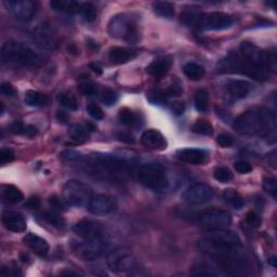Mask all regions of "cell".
<instances>
[{
	"instance_id": "1",
	"label": "cell",
	"mask_w": 277,
	"mask_h": 277,
	"mask_svg": "<svg viewBox=\"0 0 277 277\" xmlns=\"http://www.w3.org/2000/svg\"><path fill=\"white\" fill-rule=\"evenodd\" d=\"M219 72L244 74L257 80H265L269 76L267 52L260 51L251 44L241 45L239 51L233 52L218 64Z\"/></svg>"
},
{
	"instance_id": "2",
	"label": "cell",
	"mask_w": 277,
	"mask_h": 277,
	"mask_svg": "<svg viewBox=\"0 0 277 277\" xmlns=\"http://www.w3.org/2000/svg\"><path fill=\"white\" fill-rule=\"evenodd\" d=\"M197 247L217 260L242 255V244L239 236L224 229L210 231L209 234L197 241Z\"/></svg>"
},
{
	"instance_id": "3",
	"label": "cell",
	"mask_w": 277,
	"mask_h": 277,
	"mask_svg": "<svg viewBox=\"0 0 277 277\" xmlns=\"http://www.w3.org/2000/svg\"><path fill=\"white\" fill-rule=\"evenodd\" d=\"M234 129L240 135L275 138L276 119L267 108H252L234 120Z\"/></svg>"
},
{
	"instance_id": "4",
	"label": "cell",
	"mask_w": 277,
	"mask_h": 277,
	"mask_svg": "<svg viewBox=\"0 0 277 277\" xmlns=\"http://www.w3.org/2000/svg\"><path fill=\"white\" fill-rule=\"evenodd\" d=\"M1 60L3 64L24 67V68H37L44 65L45 56L27 46L15 40L4 43L1 48Z\"/></svg>"
},
{
	"instance_id": "5",
	"label": "cell",
	"mask_w": 277,
	"mask_h": 277,
	"mask_svg": "<svg viewBox=\"0 0 277 277\" xmlns=\"http://www.w3.org/2000/svg\"><path fill=\"white\" fill-rule=\"evenodd\" d=\"M107 31L111 37L123 39L129 44H137L141 38L137 17L130 13H119L112 17Z\"/></svg>"
},
{
	"instance_id": "6",
	"label": "cell",
	"mask_w": 277,
	"mask_h": 277,
	"mask_svg": "<svg viewBox=\"0 0 277 277\" xmlns=\"http://www.w3.org/2000/svg\"><path fill=\"white\" fill-rule=\"evenodd\" d=\"M138 180L143 186L153 190H161L168 186V178L164 167L157 164H144L137 171Z\"/></svg>"
},
{
	"instance_id": "7",
	"label": "cell",
	"mask_w": 277,
	"mask_h": 277,
	"mask_svg": "<svg viewBox=\"0 0 277 277\" xmlns=\"http://www.w3.org/2000/svg\"><path fill=\"white\" fill-rule=\"evenodd\" d=\"M92 196L91 188L79 180H68L62 189L64 203L72 207H83L89 203Z\"/></svg>"
},
{
	"instance_id": "8",
	"label": "cell",
	"mask_w": 277,
	"mask_h": 277,
	"mask_svg": "<svg viewBox=\"0 0 277 277\" xmlns=\"http://www.w3.org/2000/svg\"><path fill=\"white\" fill-rule=\"evenodd\" d=\"M107 249L106 238L84 239L83 241H72L71 250L77 258L84 261H93L100 258Z\"/></svg>"
},
{
	"instance_id": "9",
	"label": "cell",
	"mask_w": 277,
	"mask_h": 277,
	"mask_svg": "<svg viewBox=\"0 0 277 277\" xmlns=\"http://www.w3.org/2000/svg\"><path fill=\"white\" fill-rule=\"evenodd\" d=\"M196 219L200 227L208 231L222 230L230 227L232 223V217L230 212L219 208H209L200 211Z\"/></svg>"
},
{
	"instance_id": "10",
	"label": "cell",
	"mask_w": 277,
	"mask_h": 277,
	"mask_svg": "<svg viewBox=\"0 0 277 277\" xmlns=\"http://www.w3.org/2000/svg\"><path fill=\"white\" fill-rule=\"evenodd\" d=\"M106 264L113 272H130L138 268L136 257L126 248H116L106 256Z\"/></svg>"
},
{
	"instance_id": "11",
	"label": "cell",
	"mask_w": 277,
	"mask_h": 277,
	"mask_svg": "<svg viewBox=\"0 0 277 277\" xmlns=\"http://www.w3.org/2000/svg\"><path fill=\"white\" fill-rule=\"evenodd\" d=\"M213 196L212 188L205 183H196L184 189L181 198L189 206H201L209 203Z\"/></svg>"
},
{
	"instance_id": "12",
	"label": "cell",
	"mask_w": 277,
	"mask_h": 277,
	"mask_svg": "<svg viewBox=\"0 0 277 277\" xmlns=\"http://www.w3.org/2000/svg\"><path fill=\"white\" fill-rule=\"evenodd\" d=\"M74 232L83 239H101L106 238V229L99 221L83 219L74 225Z\"/></svg>"
},
{
	"instance_id": "13",
	"label": "cell",
	"mask_w": 277,
	"mask_h": 277,
	"mask_svg": "<svg viewBox=\"0 0 277 277\" xmlns=\"http://www.w3.org/2000/svg\"><path fill=\"white\" fill-rule=\"evenodd\" d=\"M33 37L35 43L45 50H55L60 45L59 36L48 23H43L35 28Z\"/></svg>"
},
{
	"instance_id": "14",
	"label": "cell",
	"mask_w": 277,
	"mask_h": 277,
	"mask_svg": "<svg viewBox=\"0 0 277 277\" xmlns=\"http://www.w3.org/2000/svg\"><path fill=\"white\" fill-rule=\"evenodd\" d=\"M3 4L15 19L22 22L33 20L37 13V4L32 0H5Z\"/></svg>"
},
{
	"instance_id": "15",
	"label": "cell",
	"mask_w": 277,
	"mask_h": 277,
	"mask_svg": "<svg viewBox=\"0 0 277 277\" xmlns=\"http://www.w3.org/2000/svg\"><path fill=\"white\" fill-rule=\"evenodd\" d=\"M117 200L112 195L108 194H95L92 195L87 204V209L92 215L103 216L112 213L117 209Z\"/></svg>"
},
{
	"instance_id": "16",
	"label": "cell",
	"mask_w": 277,
	"mask_h": 277,
	"mask_svg": "<svg viewBox=\"0 0 277 277\" xmlns=\"http://www.w3.org/2000/svg\"><path fill=\"white\" fill-rule=\"evenodd\" d=\"M233 25L232 16L223 12H211L203 15L199 26L205 31H223Z\"/></svg>"
},
{
	"instance_id": "17",
	"label": "cell",
	"mask_w": 277,
	"mask_h": 277,
	"mask_svg": "<svg viewBox=\"0 0 277 277\" xmlns=\"http://www.w3.org/2000/svg\"><path fill=\"white\" fill-rule=\"evenodd\" d=\"M1 221L2 224L4 225V228L9 230L10 232H13V233H22L24 232V231H26L27 228L25 218L17 211H12V210L3 211Z\"/></svg>"
},
{
	"instance_id": "18",
	"label": "cell",
	"mask_w": 277,
	"mask_h": 277,
	"mask_svg": "<svg viewBox=\"0 0 277 277\" xmlns=\"http://www.w3.org/2000/svg\"><path fill=\"white\" fill-rule=\"evenodd\" d=\"M178 158L189 165H203L208 159V154L201 148H182L177 153Z\"/></svg>"
},
{
	"instance_id": "19",
	"label": "cell",
	"mask_w": 277,
	"mask_h": 277,
	"mask_svg": "<svg viewBox=\"0 0 277 277\" xmlns=\"http://www.w3.org/2000/svg\"><path fill=\"white\" fill-rule=\"evenodd\" d=\"M23 241H24V245L26 247L30 248L34 253H36L39 257H46L50 250V246L47 240L34 233L27 234L25 237L23 238Z\"/></svg>"
},
{
	"instance_id": "20",
	"label": "cell",
	"mask_w": 277,
	"mask_h": 277,
	"mask_svg": "<svg viewBox=\"0 0 277 277\" xmlns=\"http://www.w3.org/2000/svg\"><path fill=\"white\" fill-rule=\"evenodd\" d=\"M227 91L230 96L234 100H241L250 93L251 85L246 80L232 79L227 84Z\"/></svg>"
},
{
	"instance_id": "21",
	"label": "cell",
	"mask_w": 277,
	"mask_h": 277,
	"mask_svg": "<svg viewBox=\"0 0 277 277\" xmlns=\"http://www.w3.org/2000/svg\"><path fill=\"white\" fill-rule=\"evenodd\" d=\"M141 142L144 146L152 149H164L167 147L165 137L155 129L144 131L141 137Z\"/></svg>"
},
{
	"instance_id": "22",
	"label": "cell",
	"mask_w": 277,
	"mask_h": 277,
	"mask_svg": "<svg viewBox=\"0 0 277 277\" xmlns=\"http://www.w3.org/2000/svg\"><path fill=\"white\" fill-rule=\"evenodd\" d=\"M51 8L57 12L67 14H80L82 13L83 3L73 1V0H53L50 2Z\"/></svg>"
},
{
	"instance_id": "23",
	"label": "cell",
	"mask_w": 277,
	"mask_h": 277,
	"mask_svg": "<svg viewBox=\"0 0 277 277\" xmlns=\"http://www.w3.org/2000/svg\"><path fill=\"white\" fill-rule=\"evenodd\" d=\"M172 65V59L170 56H159L155 59L147 67V72L153 76H163L168 73Z\"/></svg>"
},
{
	"instance_id": "24",
	"label": "cell",
	"mask_w": 277,
	"mask_h": 277,
	"mask_svg": "<svg viewBox=\"0 0 277 277\" xmlns=\"http://www.w3.org/2000/svg\"><path fill=\"white\" fill-rule=\"evenodd\" d=\"M137 56V53L135 51L126 49L123 47H114L109 50L108 57L114 64H125L128 63L129 61L134 60Z\"/></svg>"
},
{
	"instance_id": "25",
	"label": "cell",
	"mask_w": 277,
	"mask_h": 277,
	"mask_svg": "<svg viewBox=\"0 0 277 277\" xmlns=\"http://www.w3.org/2000/svg\"><path fill=\"white\" fill-rule=\"evenodd\" d=\"M203 15L204 14L201 13L200 8L196 7V5H189V7L184 8V10L181 12L180 20L186 26H194L197 24L199 25Z\"/></svg>"
},
{
	"instance_id": "26",
	"label": "cell",
	"mask_w": 277,
	"mask_h": 277,
	"mask_svg": "<svg viewBox=\"0 0 277 277\" xmlns=\"http://www.w3.org/2000/svg\"><path fill=\"white\" fill-rule=\"evenodd\" d=\"M194 276H219L220 273L217 270V268L213 267L208 262H196L192 268H190V272Z\"/></svg>"
},
{
	"instance_id": "27",
	"label": "cell",
	"mask_w": 277,
	"mask_h": 277,
	"mask_svg": "<svg viewBox=\"0 0 277 277\" xmlns=\"http://www.w3.org/2000/svg\"><path fill=\"white\" fill-rule=\"evenodd\" d=\"M25 103L33 107H42L47 105L48 97L42 92L28 90L25 93Z\"/></svg>"
},
{
	"instance_id": "28",
	"label": "cell",
	"mask_w": 277,
	"mask_h": 277,
	"mask_svg": "<svg viewBox=\"0 0 277 277\" xmlns=\"http://www.w3.org/2000/svg\"><path fill=\"white\" fill-rule=\"evenodd\" d=\"M2 197L10 204H17L24 199V194L14 185H4L2 188Z\"/></svg>"
},
{
	"instance_id": "29",
	"label": "cell",
	"mask_w": 277,
	"mask_h": 277,
	"mask_svg": "<svg viewBox=\"0 0 277 277\" xmlns=\"http://www.w3.org/2000/svg\"><path fill=\"white\" fill-rule=\"evenodd\" d=\"M183 72L188 79L196 82V80H200L204 77L205 68L201 65L197 64V63L189 62V63H187V64L184 65Z\"/></svg>"
},
{
	"instance_id": "30",
	"label": "cell",
	"mask_w": 277,
	"mask_h": 277,
	"mask_svg": "<svg viewBox=\"0 0 277 277\" xmlns=\"http://www.w3.org/2000/svg\"><path fill=\"white\" fill-rule=\"evenodd\" d=\"M154 12L166 19H171L175 16V5L171 2L167 1H156L153 3Z\"/></svg>"
},
{
	"instance_id": "31",
	"label": "cell",
	"mask_w": 277,
	"mask_h": 277,
	"mask_svg": "<svg viewBox=\"0 0 277 277\" xmlns=\"http://www.w3.org/2000/svg\"><path fill=\"white\" fill-rule=\"evenodd\" d=\"M194 104L198 112H207L208 106H209V93H208V91L205 89H199L196 91L194 95Z\"/></svg>"
},
{
	"instance_id": "32",
	"label": "cell",
	"mask_w": 277,
	"mask_h": 277,
	"mask_svg": "<svg viewBox=\"0 0 277 277\" xmlns=\"http://www.w3.org/2000/svg\"><path fill=\"white\" fill-rule=\"evenodd\" d=\"M223 197L225 201L233 208H235V209H240V208L244 207L245 204L244 199H242L240 194L238 192H236L235 189L232 188L225 189V192L223 193Z\"/></svg>"
},
{
	"instance_id": "33",
	"label": "cell",
	"mask_w": 277,
	"mask_h": 277,
	"mask_svg": "<svg viewBox=\"0 0 277 277\" xmlns=\"http://www.w3.org/2000/svg\"><path fill=\"white\" fill-rule=\"evenodd\" d=\"M88 129H86L83 125L75 124L71 128H69V137H71L74 141L77 142H84L88 138Z\"/></svg>"
},
{
	"instance_id": "34",
	"label": "cell",
	"mask_w": 277,
	"mask_h": 277,
	"mask_svg": "<svg viewBox=\"0 0 277 277\" xmlns=\"http://www.w3.org/2000/svg\"><path fill=\"white\" fill-rule=\"evenodd\" d=\"M57 100L62 106H64L65 108L69 109V111H77L78 109V102L73 94L71 93H60L57 96Z\"/></svg>"
},
{
	"instance_id": "35",
	"label": "cell",
	"mask_w": 277,
	"mask_h": 277,
	"mask_svg": "<svg viewBox=\"0 0 277 277\" xmlns=\"http://www.w3.org/2000/svg\"><path fill=\"white\" fill-rule=\"evenodd\" d=\"M193 132L197 135H201V136H212L213 134V128L211 124L209 121L207 120H197L196 123L193 125L192 127Z\"/></svg>"
},
{
	"instance_id": "36",
	"label": "cell",
	"mask_w": 277,
	"mask_h": 277,
	"mask_svg": "<svg viewBox=\"0 0 277 277\" xmlns=\"http://www.w3.org/2000/svg\"><path fill=\"white\" fill-rule=\"evenodd\" d=\"M213 178L220 183H228L233 180V173L227 167H218L213 171Z\"/></svg>"
},
{
	"instance_id": "37",
	"label": "cell",
	"mask_w": 277,
	"mask_h": 277,
	"mask_svg": "<svg viewBox=\"0 0 277 277\" xmlns=\"http://www.w3.org/2000/svg\"><path fill=\"white\" fill-rule=\"evenodd\" d=\"M80 14L84 16L85 21L91 23V22L95 21L96 16H97L96 8L90 2H85L82 5V13H80Z\"/></svg>"
},
{
	"instance_id": "38",
	"label": "cell",
	"mask_w": 277,
	"mask_h": 277,
	"mask_svg": "<svg viewBox=\"0 0 277 277\" xmlns=\"http://www.w3.org/2000/svg\"><path fill=\"white\" fill-rule=\"evenodd\" d=\"M44 219L47 221L49 224L53 225L54 228H63L65 225V221L64 219L61 218L59 215H56L54 212H45L43 215Z\"/></svg>"
},
{
	"instance_id": "39",
	"label": "cell",
	"mask_w": 277,
	"mask_h": 277,
	"mask_svg": "<svg viewBox=\"0 0 277 277\" xmlns=\"http://www.w3.org/2000/svg\"><path fill=\"white\" fill-rule=\"evenodd\" d=\"M118 100V95L116 92L112 89H104L102 91V94H101V101L105 104L106 106H112L114 105L115 103L117 102Z\"/></svg>"
},
{
	"instance_id": "40",
	"label": "cell",
	"mask_w": 277,
	"mask_h": 277,
	"mask_svg": "<svg viewBox=\"0 0 277 277\" xmlns=\"http://www.w3.org/2000/svg\"><path fill=\"white\" fill-rule=\"evenodd\" d=\"M118 119L123 125L130 126L135 123L136 116L129 108H121L118 113Z\"/></svg>"
},
{
	"instance_id": "41",
	"label": "cell",
	"mask_w": 277,
	"mask_h": 277,
	"mask_svg": "<svg viewBox=\"0 0 277 277\" xmlns=\"http://www.w3.org/2000/svg\"><path fill=\"white\" fill-rule=\"evenodd\" d=\"M263 188L265 192L272 196L273 199H276L277 186H276V180L274 178H271V177L264 178L263 179Z\"/></svg>"
},
{
	"instance_id": "42",
	"label": "cell",
	"mask_w": 277,
	"mask_h": 277,
	"mask_svg": "<svg viewBox=\"0 0 277 277\" xmlns=\"http://www.w3.org/2000/svg\"><path fill=\"white\" fill-rule=\"evenodd\" d=\"M87 112L90 115V117H92L95 120H101L104 118V113L102 111V108L96 105L94 103H90L87 106Z\"/></svg>"
},
{
	"instance_id": "43",
	"label": "cell",
	"mask_w": 277,
	"mask_h": 277,
	"mask_svg": "<svg viewBox=\"0 0 277 277\" xmlns=\"http://www.w3.org/2000/svg\"><path fill=\"white\" fill-rule=\"evenodd\" d=\"M235 170L237 171L240 175H247L252 171V166L250 163H248L246 160H238L236 161L234 165Z\"/></svg>"
},
{
	"instance_id": "44",
	"label": "cell",
	"mask_w": 277,
	"mask_h": 277,
	"mask_svg": "<svg viewBox=\"0 0 277 277\" xmlns=\"http://www.w3.org/2000/svg\"><path fill=\"white\" fill-rule=\"evenodd\" d=\"M246 222L252 228H259L261 225V217H260L257 212L249 211L246 216Z\"/></svg>"
},
{
	"instance_id": "45",
	"label": "cell",
	"mask_w": 277,
	"mask_h": 277,
	"mask_svg": "<svg viewBox=\"0 0 277 277\" xmlns=\"http://www.w3.org/2000/svg\"><path fill=\"white\" fill-rule=\"evenodd\" d=\"M14 152L10 148H2L0 151V164L5 165L8 163H11L14 159Z\"/></svg>"
},
{
	"instance_id": "46",
	"label": "cell",
	"mask_w": 277,
	"mask_h": 277,
	"mask_svg": "<svg viewBox=\"0 0 277 277\" xmlns=\"http://www.w3.org/2000/svg\"><path fill=\"white\" fill-rule=\"evenodd\" d=\"M78 88H79V91L82 92L83 94L88 95V96L94 95L96 93V91H97L96 87L93 84H91V83H83V84H80Z\"/></svg>"
},
{
	"instance_id": "47",
	"label": "cell",
	"mask_w": 277,
	"mask_h": 277,
	"mask_svg": "<svg viewBox=\"0 0 277 277\" xmlns=\"http://www.w3.org/2000/svg\"><path fill=\"white\" fill-rule=\"evenodd\" d=\"M217 142L220 146L222 147H231L234 144V138L230 135L227 134H221L219 135L217 138Z\"/></svg>"
},
{
	"instance_id": "48",
	"label": "cell",
	"mask_w": 277,
	"mask_h": 277,
	"mask_svg": "<svg viewBox=\"0 0 277 277\" xmlns=\"http://www.w3.org/2000/svg\"><path fill=\"white\" fill-rule=\"evenodd\" d=\"M63 201H64V200H63ZM63 201L59 197H56V196H52V197H50V199H49V204L56 211H64L65 210V205H64V203H63Z\"/></svg>"
},
{
	"instance_id": "49",
	"label": "cell",
	"mask_w": 277,
	"mask_h": 277,
	"mask_svg": "<svg viewBox=\"0 0 277 277\" xmlns=\"http://www.w3.org/2000/svg\"><path fill=\"white\" fill-rule=\"evenodd\" d=\"M25 128L26 126L24 124H22L21 121H14L10 127L11 132H13L15 135H23V136L25 134Z\"/></svg>"
},
{
	"instance_id": "50",
	"label": "cell",
	"mask_w": 277,
	"mask_h": 277,
	"mask_svg": "<svg viewBox=\"0 0 277 277\" xmlns=\"http://www.w3.org/2000/svg\"><path fill=\"white\" fill-rule=\"evenodd\" d=\"M0 91L3 95L7 96H13L15 94V89L13 88V86L9 83H2L0 86Z\"/></svg>"
},
{
	"instance_id": "51",
	"label": "cell",
	"mask_w": 277,
	"mask_h": 277,
	"mask_svg": "<svg viewBox=\"0 0 277 277\" xmlns=\"http://www.w3.org/2000/svg\"><path fill=\"white\" fill-rule=\"evenodd\" d=\"M62 157L71 161H77L82 159V155L75 151H65L62 153Z\"/></svg>"
},
{
	"instance_id": "52",
	"label": "cell",
	"mask_w": 277,
	"mask_h": 277,
	"mask_svg": "<svg viewBox=\"0 0 277 277\" xmlns=\"http://www.w3.org/2000/svg\"><path fill=\"white\" fill-rule=\"evenodd\" d=\"M25 207H27L28 209L36 210L40 207V199L36 197V196H33V197L27 199V201L25 203Z\"/></svg>"
},
{
	"instance_id": "53",
	"label": "cell",
	"mask_w": 277,
	"mask_h": 277,
	"mask_svg": "<svg viewBox=\"0 0 277 277\" xmlns=\"http://www.w3.org/2000/svg\"><path fill=\"white\" fill-rule=\"evenodd\" d=\"M267 159H268V163L269 165L272 167L273 169H276V152L272 151L271 153H269L267 155Z\"/></svg>"
},
{
	"instance_id": "54",
	"label": "cell",
	"mask_w": 277,
	"mask_h": 277,
	"mask_svg": "<svg viewBox=\"0 0 277 277\" xmlns=\"http://www.w3.org/2000/svg\"><path fill=\"white\" fill-rule=\"evenodd\" d=\"M37 135V128L36 127H34L32 125H27L26 128H25V134L24 136L28 137V138H33Z\"/></svg>"
},
{
	"instance_id": "55",
	"label": "cell",
	"mask_w": 277,
	"mask_h": 277,
	"mask_svg": "<svg viewBox=\"0 0 277 277\" xmlns=\"http://www.w3.org/2000/svg\"><path fill=\"white\" fill-rule=\"evenodd\" d=\"M172 111L176 115H181L184 112V104L182 102H177L173 104Z\"/></svg>"
},
{
	"instance_id": "56",
	"label": "cell",
	"mask_w": 277,
	"mask_h": 277,
	"mask_svg": "<svg viewBox=\"0 0 277 277\" xmlns=\"http://www.w3.org/2000/svg\"><path fill=\"white\" fill-rule=\"evenodd\" d=\"M56 119L60 121V123H63V124H65L68 121L69 119V116H68V114L64 111H59L56 113Z\"/></svg>"
},
{
	"instance_id": "57",
	"label": "cell",
	"mask_w": 277,
	"mask_h": 277,
	"mask_svg": "<svg viewBox=\"0 0 277 277\" xmlns=\"http://www.w3.org/2000/svg\"><path fill=\"white\" fill-rule=\"evenodd\" d=\"M90 69H92L95 74H99L101 75L102 74V67L97 64V63H91V64L89 65Z\"/></svg>"
},
{
	"instance_id": "58",
	"label": "cell",
	"mask_w": 277,
	"mask_h": 277,
	"mask_svg": "<svg viewBox=\"0 0 277 277\" xmlns=\"http://www.w3.org/2000/svg\"><path fill=\"white\" fill-rule=\"evenodd\" d=\"M269 262L273 265V267L275 268L276 267V257H271L269 259Z\"/></svg>"
}]
</instances>
